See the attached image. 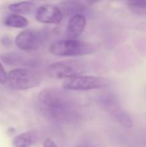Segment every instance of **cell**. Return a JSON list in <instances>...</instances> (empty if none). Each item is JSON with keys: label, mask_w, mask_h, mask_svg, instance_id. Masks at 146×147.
Wrapping results in <instances>:
<instances>
[{"label": "cell", "mask_w": 146, "mask_h": 147, "mask_svg": "<svg viewBox=\"0 0 146 147\" xmlns=\"http://www.w3.org/2000/svg\"><path fill=\"white\" fill-rule=\"evenodd\" d=\"M131 9L139 14H146V3L139 5H130Z\"/></svg>", "instance_id": "4fadbf2b"}, {"label": "cell", "mask_w": 146, "mask_h": 147, "mask_svg": "<svg viewBox=\"0 0 146 147\" xmlns=\"http://www.w3.org/2000/svg\"><path fill=\"white\" fill-rule=\"evenodd\" d=\"M46 41V34L34 29L22 31L15 39V46L22 51H34L40 48Z\"/></svg>", "instance_id": "8992f818"}, {"label": "cell", "mask_w": 146, "mask_h": 147, "mask_svg": "<svg viewBox=\"0 0 146 147\" xmlns=\"http://www.w3.org/2000/svg\"><path fill=\"white\" fill-rule=\"evenodd\" d=\"M89 65L86 62L77 59H68L52 63L47 66V74L57 79H68L86 73Z\"/></svg>", "instance_id": "3957f363"}, {"label": "cell", "mask_w": 146, "mask_h": 147, "mask_svg": "<svg viewBox=\"0 0 146 147\" xmlns=\"http://www.w3.org/2000/svg\"><path fill=\"white\" fill-rule=\"evenodd\" d=\"M4 24L8 27H11L14 28H23L28 26L29 22L27 18L18 14L9 15L5 20Z\"/></svg>", "instance_id": "8fae6325"}, {"label": "cell", "mask_w": 146, "mask_h": 147, "mask_svg": "<svg viewBox=\"0 0 146 147\" xmlns=\"http://www.w3.org/2000/svg\"><path fill=\"white\" fill-rule=\"evenodd\" d=\"M110 84V80L103 77L81 75L65 79L63 83V88L71 91H87L104 89Z\"/></svg>", "instance_id": "5b68a950"}, {"label": "cell", "mask_w": 146, "mask_h": 147, "mask_svg": "<svg viewBox=\"0 0 146 147\" xmlns=\"http://www.w3.org/2000/svg\"><path fill=\"white\" fill-rule=\"evenodd\" d=\"M63 16L60 8L53 4H43L35 12V19L45 24H59L62 21Z\"/></svg>", "instance_id": "52a82bcc"}, {"label": "cell", "mask_w": 146, "mask_h": 147, "mask_svg": "<svg viewBox=\"0 0 146 147\" xmlns=\"http://www.w3.org/2000/svg\"><path fill=\"white\" fill-rule=\"evenodd\" d=\"M130 3V5H139L145 3L146 0H127Z\"/></svg>", "instance_id": "2e32d148"}, {"label": "cell", "mask_w": 146, "mask_h": 147, "mask_svg": "<svg viewBox=\"0 0 146 147\" xmlns=\"http://www.w3.org/2000/svg\"><path fill=\"white\" fill-rule=\"evenodd\" d=\"M35 5L34 3L29 1H24L20 3H15L9 5V9L15 14H29L31 13Z\"/></svg>", "instance_id": "7c38bea8"}, {"label": "cell", "mask_w": 146, "mask_h": 147, "mask_svg": "<svg viewBox=\"0 0 146 147\" xmlns=\"http://www.w3.org/2000/svg\"><path fill=\"white\" fill-rule=\"evenodd\" d=\"M37 108L46 118L60 123L75 122L79 115L72 96L57 88L42 90L37 96Z\"/></svg>", "instance_id": "6da1fadb"}, {"label": "cell", "mask_w": 146, "mask_h": 147, "mask_svg": "<svg viewBox=\"0 0 146 147\" xmlns=\"http://www.w3.org/2000/svg\"><path fill=\"white\" fill-rule=\"evenodd\" d=\"M60 9L64 16H74L77 14H83L85 16L88 13V7L82 2L77 0H66L60 3Z\"/></svg>", "instance_id": "9c48e42d"}, {"label": "cell", "mask_w": 146, "mask_h": 147, "mask_svg": "<svg viewBox=\"0 0 146 147\" xmlns=\"http://www.w3.org/2000/svg\"><path fill=\"white\" fill-rule=\"evenodd\" d=\"M43 147H58L57 145L55 144V142L50 139V138H47L44 140L43 142Z\"/></svg>", "instance_id": "9a60e30c"}, {"label": "cell", "mask_w": 146, "mask_h": 147, "mask_svg": "<svg viewBox=\"0 0 146 147\" xmlns=\"http://www.w3.org/2000/svg\"><path fill=\"white\" fill-rule=\"evenodd\" d=\"M87 23L86 16L83 14L72 16L66 27V36L68 39H76L79 37L85 29Z\"/></svg>", "instance_id": "ba28073f"}, {"label": "cell", "mask_w": 146, "mask_h": 147, "mask_svg": "<svg viewBox=\"0 0 146 147\" xmlns=\"http://www.w3.org/2000/svg\"><path fill=\"white\" fill-rule=\"evenodd\" d=\"M8 82V74L6 73L3 65L0 63V84H5Z\"/></svg>", "instance_id": "5bb4252c"}, {"label": "cell", "mask_w": 146, "mask_h": 147, "mask_svg": "<svg viewBox=\"0 0 146 147\" xmlns=\"http://www.w3.org/2000/svg\"><path fill=\"white\" fill-rule=\"evenodd\" d=\"M42 77L40 73L34 69L18 68L8 73V82L11 88L15 90H29L39 86Z\"/></svg>", "instance_id": "277c9868"}, {"label": "cell", "mask_w": 146, "mask_h": 147, "mask_svg": "<svg viewBox=\"0 0 146 147\" xmlns=\"http://www.w3.org/2000/svg\"><path fill=\"white\" fill-rule=\"evenodd\" d=\"M96 47L86 41L76 39L60 40L49 47V53L58 57H80L93 53Z\"/></svg>", "instance_id": "7a4b0ae2"}, {"label": "cell", "mask_w": 146, "mask_h": 147, "mask_svg": "<svg viewBox=\"0 0 146 147\" xmlns=\"http://www.w3.org/2000/svg\"><path fill=\"white\" fill-rule=\"evenodd\" d=\"M37 141V134L34 131L22 133L13 138L14 147H29Z\"/></svg>", "instance_id": "30bf717a"}]
</instances>
